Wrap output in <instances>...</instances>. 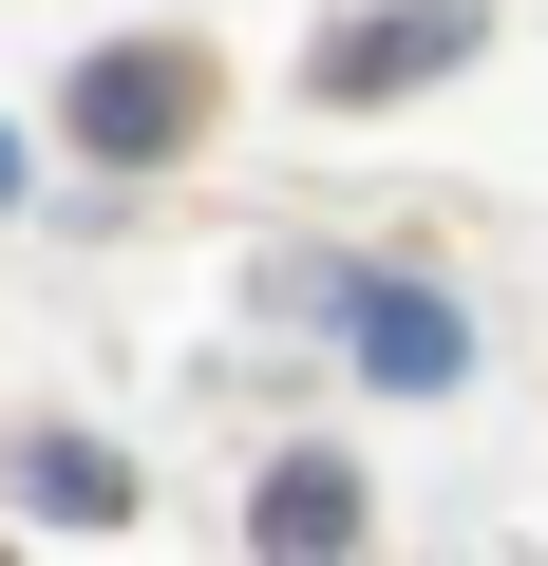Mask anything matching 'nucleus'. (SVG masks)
Masks as SVG:
<instances>
[{
  "instance_id": "20e7f679",
  "label": "nucleus",
  "mask_w": 548,
  "mask_h": 566,
  "mask_svg": "<svg viewBox=\"0 0 548 566\" xmlns=\"http://www.w3.org/2000/svg\"><path fill=\"white\" fill-rule=\"evenodd\" d=\"M341 528H360V491H341V453H303L285 491H265V547H285V566H341Z\"/></svg>"
},
{
  "instance_id": "7ed1b4c3",
  "label": "nucleus",
  "mask_w": 548,
  "mask_h": 566,
  "mask_svg": "<svg viewBox=\"0 0 548 566\" xmlns=\"http://www.w3.org/2000/svg\"><path fill=\"white\" fill-rule=\"evenodd\" d=\"M360 359H379L397 397H435V378H454L473 340H454V303H416V283H379V303H360Z\"/></svg>"
},
{
  "instance_id": "39448f33",
  "label": "nucleus",
  "mask_w": 548,
  "mask_h": 566,
  "mask_svg": "<svg viewBox=\"0 0 548 566\" xmlns=\"http://www.w3.org/2000/svg\"><path fill=\"white\" fill-rule=\"evenodd\" d=\"M0 170H20V151H0Z\"/></svg>"
},
{
  "instance_id": "f03ea898",
  "label": "nucleus",
  "mask_w": 548,
  "mask_h": 566,
  "mask_svg": "<svg viewBox=\"0 0 548 566\" xmlns=\"http://www.w3.org/2000/svg\"><path fill=\"white\" fill-rule=\"evenodd\" d=\"M454 57H473L454 0H416V20H341V39H322V95H397V76H454Z\"/></svg>"
},
{
  "instance_id": "f257e3e1",
  "label": "nucleus",
  "mask_w": 548,
  "mask_h": 566,
  "mask_svg": "<svg viewBox=\"0 0 548 566\" xmlns=\"http://www.w3.org/2000/svg\"><path fill=\"white\" fill-rule=\"evenodd\" d=\"M76 133H95L114 170L189 151V133H208V57H189V39H114V57H76Z\"/></svg>"
}]
</instances>
